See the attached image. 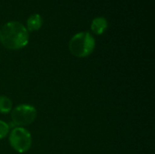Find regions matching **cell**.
<instances>
[{
  "mask_svg": "<svg viewBox=\"0 0 155 154\" xmlns=\"http://www.w3.org/2000/svg\"><path fill=\"white\" fill-rule=\"evenodd\" d=\"M69 50L76 57L90 55L95 47V40L88 32H80L74 34L69 42Z\"/></svg>",
  "mask_w": 155,
  "mask_h": 154,
  "instance_id": "7a4b0ae2",
  "label": "cell"
},
{
  "mask_svg": "<svg viewBox=\"0 0 155 154\" xmlns=\"http://www.w3.org/2000/svg\"><path fill=\"white\" fill-rule=\"evenodd\" d=\"M107 26V20L103 16L95 17L91 24V29L95 34H102L106 30Z\"/></svg>",
  "mask_w": 155,
  "mask_h": 154,
  "instance_id": "5b68a950",
  "label": "cell"
},
{
  "mask_svg": "<svg viewBox=\"0 0 155 154\" xmlns=\"http://www.w3.org/2000/svg\"><path fill=\"white\" fill-rule=\"evenodd\" d=\"M9 143L12 148L19 153L27 152L32 144L30 133L23 127L15 128L9 135Z\"/></svg>",
  "mask_w": 155,
  "mask_h": 154,
  "instance_id": "3957f363",
  "label": "cell"
},
{
  "mask_svg": "<svg viewBox=\"0 0 155 154\" xmlns=\"http://www.w3.org/2000/svg\"><path fill=\"white\" fill-rule=\"evenodd\" d=\"M28 31L19 22H8L0 28V42L8 49H21L28 44Z\"/></svg>",
  "mask_w": 155,
  "mask_h": 154,
  "instance_id": "6da1fadb",
  "label": "cell"
},
{
  "mask_svg": "<svg viewBox=\"0 0 155 154\" xmlns=\"http://www.w3.org/2000/svg\"><path fill=\"white\" fill-rule=\"evenodd\" d=\"M9 133V125L3 122V121H0V139H3L5 138Z\"/></svg>",
  "mask_w": 155,
  "mask_h": 154,
  "instance_id": "ba28073f",
  "label": "cell"
},
{
  "mask_svg": "<svg viewBox=\"0 0 155 154\" xmlns=\"http://www.w3.org/2000/svg\"><path fill=\"white\" fill-rule=\"evenodd\" d=\"M11 117L12 123L15 126H26L35 121L36 117V110L32 105L21 104L13 110Z\"/></svg>",
  "mask_w": 155,
  "mask_h": 154,
  "instance_id": "277c9868",
  "label": "cell"
},
{
  "mask_svg": "<svg viewBox=\"0 0 155 154\" xmlns=\"http://www.w3.org/2000/svg\"><path fill=\"white\" fill-rule=\"evenodd\" d=\"M12 110V101L5 96L0 95V113H8Z\"/></svg>",
  "mask_w": 155,
  "mask_h": 154,
  "instance_id": "52a82bcc",
  "label": "cell"
},
{
  "mask_svg": "<svg viewBox=\"0 0 155 154\" xmlns=\"http://www.w3.org/2000/svg\"><path fill=\"white\" fill-rule=\"evenodd\" d=\"M43 24L42 16L39 14H34L30 15L26 21V26L27 30L29 31H36L41 28Z\"/></svg>",
  "mask_w": 155,
  "mask_h": 154,
  "instance_id": "8992f818",
  "label": "cell"
}]
</instances>
